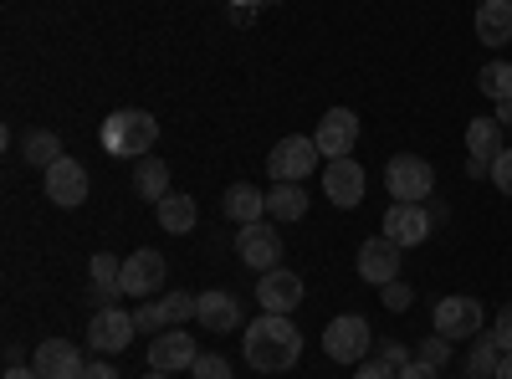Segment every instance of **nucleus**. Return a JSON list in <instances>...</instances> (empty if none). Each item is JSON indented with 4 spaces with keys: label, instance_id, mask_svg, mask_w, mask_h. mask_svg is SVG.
Wrapping results in <instances>:
<instances>
[{
    "label": "nucleus",
    "instance_id": "c756f323",
    "mask_svg": "<svg viewBox=\"0 0 512 379\" xmlns=\"http://www.w3.org/2000/svg\"><path fill=\"white\" fill-rule=\"evenodd\" d=\"M415 359H420V364H431V369H446V364H451V339L431 333V339H425V344L415 349Z\"/></svg>",
    "mask_w": 512,
    "mask_h": 379
},
{
    "label": "nucleus",
    "instance_id": "6ab92c4d",
    "mask_svg": "<svg viewBox=\"0 0 512 379\" xmlns=\"http://www.w3.org/2000/svg\"><path fill=\"white\" fill-rule=\"evenodd\" d=\"M195 323H200L205 333H231V328L241 323V303L231 298V292L210 287V292H200V298H195Z\"/></svg>",
    "mask_w": 512,
    "mask_h": 379
},
{
    "label": "nucleus",
    "instance_id": "f704fd0d",
    "mask_svg": "<svg viewBox=\"0 0 512 379\" xmlns=\"http://www.w3.org/2000/svg\"><path fill=\"white\" fill-rule=\"evenodd\" d=\"M400 369H390L384 359H364V364H354V379H395Z\"/></svg>",
    "mask_w": 512,
    "mask_h": 379
},
{
    "label": "nucleus",
    "instance_id": "4be33fe9",
    "mask_svg": "<svg viewBox=\"0 0 512 379\" xmlns=\"http://www.w3.org/2000/svg\"><path fill=\"white\" fill-rule=\"evenodd\" d=\"M221 205H226V216H231L236 226L267 221V190H256V185H231Z\"/></svg>",
    "mask_w": 512,
    "mask_h": 379
},
{
    "label": "nucleus",
    "instance_id": "f03ea898",
    "mask_svg": "<svg viewBox=\"0 0 512 379\" xmlns=\"http://www.w3.org/2000/svg\"><path fill=\"white\" fill-rule=\"evenodd\" d=\"M154 144H159V118L144 108H118L103 123V149L113 159H149Z\"/></svg>",
    "mask_w": 512,
    "mask_h": 379
},
{
    "label": "nucleus",
    "instance_id": "6e6552de",
    "mask_svg": "<svg viewBox=\"0 0 512 379\" xmlns=\"http://www.w3.org/2000/svg\"><path fill=\"white\" fill-rule=\"evenodd\" d=\"M164 277H169V262L159 257L154 246H144V251H134V257H123L118 292L123 298H154V292L164 287Z\"/></svg>",
    "mask_w": 512,
    "mask_h": 379
},
{
    "label": "nucleus",
    "instance_id": "1a4fd4ad",
    "mask_svg": "<svg viewBox=\"0 0 512 379\" xmlns=\"http://www.w3.org/2000/svg\"><path fill=\"white\" fill-rule=\"evenodd\" d=\"M323 159H349V149H359V113L354 108H328L318 118V134H313Z\"/></svg>",
    "mask_w": 512,
    "mask_h": 379
},
{
    "label": "nucleus",
    "instance_id": "a878e982",
    "mask_svg": "<svg viewBox=\"0 0 512 379\" xmlns=\"http://www.w3.org/2000/svg\"><path fill=\"white\" fill-rule=\"evenodd\" d=\"M21 159L31 164V170H52V164L62 159V139L52 129H36V134L21 139Z\"/></svg>",
    "mask_w": 512,
    "mask_h": 379
},
{
    "label": "nucleus",
    "instance_id": "5701e85b",
    "mask_svg": "<svg viewBox=\"0 0 512 379\" xmlns=\"http://www.w3.org/2000/svg\"><path fill=\"white\" fill-rule=\"evenodd\" d=\"M466 149H472V159L492 164L502 154V123L497 118H472L466 123Z\"/></svg>",
    "mask_w": 512,
    "mask_h": 379
},
{
    "label": "nucleus",
    "instance_id": "423d86ee",
    "mask_svg": "<svg viewBox=\"0 0 512 379\" xmlns=\"http://www.w3.org/2000/svg\"><path fill=\"white\" fill-rule=\"evenodd\" d=\"M134 333H139L134 313H123L118 303H103V308L88 318V349H93V354H123L128 344H134Z\"/></svg>",
    "mask_w": 512,
    "mask_h": 379
},
{
    "label": "nucleus",
    "instance_id": "39448f33",
    "mask_svg": "<svg viewBox=\"0 0 512 379\" xmlns=\"http://www.w3.org/2000/svg\"><path fill=\"white\" fill-rule=\"evenodd\" d=\"M384 185H390V195L405 200V205H425L436 190V170L420 154H400V159H390V170H384Z\"/></svg>",
    "mask_w": 512,
    "mask_h": 379
},
{
    "label": "nucleus",
    "instance_id": "f257e3e1",
    "mask_svg": "<svg viewBox=\"0 0 512 379\" xmlns=\"http://www.w3.org/2000/svg\"><path fill=\"white\" fill-rule=\"evenodd\" d=\"M241 354H246L251 369L282 374V369L297 364V354H303V333H297V323L287 313H262L241 328Z\"/></svg>",
    "mask_w": 512,
    "mask_h": 379
},
{
    "label": "nucleus",
    "instance_id": "ddd939ff",
    "mask_svg": "<svg viewBox=\"0 0 512 379\" xmlns=\"http://www.w3.org/2000/svg\"><path fill=\"white\" fill-rule=\"evenodd\" d=\"M359 277L369 287H390L400 277V246L384 236V231L369 236V241H359Z\"/></svg>",
    "mask_w": 512,
    "mask_h": 379
},
{
    "label": "nucleus",
    "instance_id": "a19ab883",
    "mask_svg": "<svg viewBox=\"0 0 512 379\" xmlns=\"http://www.w3.org/2000/svg\"><path fill=\"white\" fill-rule=\"evenodd\" d=\"M492 379H512V354H502V364H497V374Z\"/></svg>",
    "mask_w": 512,
    "mask_h": 379
},
{
    "label": "nucleus",
    "instance_id": "f8f14e48",
    "mask_svg": "<svg viewBox=\"0 0 512 379\" xmlns=\"http://www.w3.org/2000/svg\"><path fill=\"white\" fill-rule=\"evenodd\" d=\"M436 333L441 339H477L482 333V303L466 298V292H456V298H441L436 303Z\"/></svg>",
    "mask_w": 512,
    "mask_h": 379
},
{
    "label": "nucleus",
    "instance_id": "393cba45",
    "mask_svg": "<svg viewBox=\"0 0 512 379\" xmlns=\"http://www.w3.org/2000/svg\"><path fill=\"white\" fill-rule=\"evenodd\" d=\"M267 216L272 221H303L308 216V190L303 185H272L267 190Z\"/></svg>",
    "mask_w": 512,
    "mask_h": 379
},
{
    "label": "nucleus",
    "instance_id": "20e7f679",
    "mask_svg": "<svg viewBox=\"0 0 512 379\" xmlns=\"http://www.w3.org/2000/svg\"><path fill=\"white\" fill-rule=\"evenodd\" d=\"M374 349V328L359 318V313H338L328 328H323V354L333 364H364Z\"/></svg>",
    "mask_w": 512,
    "mask_h": 379
},
{
    "label": "nucleus",
    "instance_id": "9b49d317",
    "mask_svg": "<svg viewBox=\"0 0 512 379\" xmlns=\"http://www.w3.org/2000/svg\"><path fill=\"white\" fill-rule=\"evenodd\" d=\"M379 231L405 251V246H420L425 236L436 231V216H431L425 205H405V200H395L390 210H384V226H379Z\"/></svg>",
    "mask_w": 512,
    "mask_h": 379
},
{
    "label": "nucleus",
    "instance_id": "c85d7f7f",
    "mask_svg": "<svg viewBox=\"0 0 512 379\" xmlns=\"http://www.w3.org/2000/svg\"><path fill=\"white\" fill-rule=\"evenodd\" d=\"M477 88L492 98V103H507L512 98V62H487L477 72Z\"/></svg>",
    "mask_w": 512,
    "mask_h": 379
},
{
    "label": "nucleus",
    "instance_id": "ea45409f",
    "mask_svg": "<svg viewBox=\"0 0 512 379\" xmlns=\"http://www.w3.org/2000/svg\"><path fill=\"white\" fill-rule=\"evenodd\" d=\"M497 123H502V129H512V98H507V103H497Z\"/></svg>",
    "mask_w": 512,
    "mask_h": 379
},
{
    "label": "nucleus",
    "instance_id": "0eeeda50",
    "mask_svg": "<svg viewBox=\"0 0 512 379\" xmlns=\"http://www.w3.org/2000/svg\"><path fill=\"white\" fill-rule=\"evenodd\" d=\"M236 257H241L251 272H272V267H282V236H277V226H272V221H251V226H241V231H236Z\"/></svg>",
    "mask_w": 512,
    "mask_h": 379
},
{
    "label": "nucleus",
    "instance_id": "72a5a7b5",
    "mask_svg": "<svg viewBox=\"0 0 512 379\" xmlns=\"http://www.w3.org/2000/svg\"><path fill=\"white\" fill-rule=\"evenodd\" d=\"M487 175H492V185H497L502 195H512V149H502V154L492 159V170H487Z\"/></svg>",
    "mask_w": 512,
    "mask_h": 379
},
{
    "label": "nucleus",
    "instance_id": "e433bc0d",
    "mask_svg": "<svg viewBox=\"0 0 512 379\" xmlns=\"http://www.w3.org/2000/svg\"><path fill=\"white\" fill-rule=\"evenodd\" d=\"M379 359L390 364V369H405V364H410V349H400V344H379Z\"/></svg>",
    "mask_w": 512,
    "mask_h": 379
},
{
    "label": "nucleus",
    "instance_id": "bb28decb",
    "mask_svg": "<svg viewBox=\"0 0 512 379\" xmlns=\"http://www.w3.org/2000/svg\"><path fill=\"white\" fill-rule=\"evenodd\" d=\"M497 364H502L497 339H492V333H477L472 354H466V379H492V374H497Z\"/></svg>",
    "mask_w": 512,
    "mask_h": 379
},
{
    "label": "nucleus",
    "instance_id": "4c0bfd02",
    "mask_svg": "<svg viewBox=\"0 0 512 379\" xmlns=\"http://www.w3.org/2000/svg\"><path fill=\"white\" fill-rule=\"evenodd\" d=\"M395 379H441V369H431V364H420V359H410Z\"/></svg>",
    "mask_w": 512,
    "mask_h": 379
},
{
    "label": "nucleus",
    "instance_id": "473e14b6",
    "mask_svg": "<svg viewBox=\"0 0 512 379\" xmlns=\"http://www.w3.org/2000/svg\"><path fill=\"white\" fill-rule=\"evenodd\" d=\"M492 339H497V349H502V354H512V303H507V308H497V318H492Z\"/></svg>",
    "mask_w": 512,
    "mask_h": 379
},
{
    "label": "nucleus",
    "instance_id": "9d476101",
    "mask_svg": "<svg viewBox=\"0 0 512 379\" xmlns=\"http://www.w3.org/2000/svg\"><path fill=\"white\" fill-rule=\"evenodd\" d=\"M41 175H47V200H52V205L77 210L82 200H88V164H82V159L62 154L52 170H41Z\"/></svg>",
    "mask_w": 512,
    "mask_h": 379
},
{
    "label": "nucleus",
    "instance_id": "cd10ccee",
    "mask_svg": "<svg viewBox=\"0 0 512 379\" xmlns=\"http://www.w3.org/2000/svg\"><path fill=\"white\" fill-rule=\"evenodd\" d=\"M88 277H93V292L103 303H113L118 298V277H123V262H113L108 251H98V257L88 262Z\"/></svg>",
    "mask_w": 512,
    "mask_h": 379
},
{
    "label": "nucleus",
    "instance_id": "79ce46f5",
    "mask_svg": "<svg viewBox=\"0 0 512 379\" xmlns=\"http://www.w3.org/2000/svg\"><path fill=\"white\" fill-rule=\"evenodd\" d=\"M144 379H169V374H164V369H149V374H144Z\"/></svg>",
    "mask_w": 512,
    "mask_h": 379
},
{
    "label": "nucleus",
    "instance_id": "b1692460",
    "mask_svg": "<svg viewBox=\"0 0 512 379\" xmlns=\"http://www.w3.org/2000/svg\"><path fill=\"white\" fill-rule=\"evenodd\" d=\"M134 190L149 200V205H159L164 195H169V164L164 159H134Z\"/></svg>",
    "mask_w": 512,
    "mask_h": 379
},
{
    "label": "nucleus",
    "instance_id": "a211bd4d",
    "mask_svg": "<svg viewBox=\"0 0 512 379\" xmlns=\"http://www.w3.org/2000/svg\"><path fill=\"white\" fill-rule=\"evenodd\" d=\"M31 369L41 379H82V369H88V359H82L67 339H47V344H36L31 354Z\"/></svg>",
    "mask_w": 512,
    "mask_h": 379
},
{
    "label": "nucleus",
    "instance_id": "2f4dec72",
    "mask_svg": "<svg viewBox=\"0 0 512 379\" xmlns=\"http://www.w3.org/2000/svg\"><path fill=\"white\" fill-rule=\"evenodd\" d=\"M190 374H195V379H231V364H226L221 354H200V359L190 364Z\"/></svg>",
    "mask_w": 512,
    "mask_h": 379
},
{
    "label": "nucleus",
    "instance_id": "58836bf2",
    "mask_svg": "<svg viewBox=\"0 0 512 379\" xmlns=\"http://www.w3.org/2000/svg\"><path fill=\"white\" fill-rule=\"evenodd\" d=\"M6 379H41V374H36L31 364H11V369H6Z\"/></svg>",
    "mask_w": 512,
    "mask_h": 379
},
{
    "label": "nucleus",
    "instance_id": "dca6fc26",
    "mask_svg": "<svg viewBox=\"0 0 512 379\" xmlns=\"http://www.w3.org/2000/svg\"><path fill=\"white\" fill-rule=\"evenodd\" d=\"M323 195L338 205V210H354L364 200V170H359V159H328V170H323Z\"/></svg>",
    "mask_w": 512,
    "mask_h": 379
},
{
    "label": "nucleus",
    "instance_id": "4468645a",
    "mask_svg": "<svg viewBox=\"0 0 512 379\" xmlns=\"http://www.w3.org/2000/svg\"><path fill=\"white\" fill-rule=\"evenodd\" d=\"M303 298H308V287H303V277H297V272L272 267V272L256 277V303H262V313H292Z\"/></svg>",
    "mask_w": 512,
    "mask_h": 379
},
{
    "label": "nucleus",
    "instance_id": "c9c22d12",
    "mask_svg": "<svg viewBox=\"0 0 512 379\" xmlns=\"http://www.w3.org/2000/svg\"><path fill=\"white\" fill-rule=\"evenodd\" d=\"M82 379H118V364H113V359H88Z\"/></svg>",
    "mask_w": 512,
    "mask_h": 379
},
{
    "label": "nucleus",
    "instance_id": "7ed1b4c3",
    "mask_svg": "<svg viewBox=\"0 0 512 379\" xmlns=\"http://www.w3.org/2000/svg\"><path fill=\"white\" fill-rule=\"evenodd\" d=\"M318 144H313V134H287V139H277V149L267 154V175H272V185H303L313 170H318Z\"/></svg>",
    "mask_w": 512,
    "mask_h": 379
},
{
    "label": "nucleus",
    "instance_id": "412c9836",
    "mask_svg": "<svg viewBox=\"0 0 512 379\" xmlns=\"http://www.w3.org/2000/svg\"><path fill=\"white\" fill-rule=\"evenodd\" d=\"M477 36H482V47H507L512 41V0L477 6Z\"/></svg>",
    "mask_w": 512,
    "mask_h": 379
},
{
    "label": "nucleus",
    "instance_id": "aec40b11",
    "mask_svg": "<svg viewBox=\"0 0 512 379\" xmlns=\"http://www.w3.org/2000/svg\"><path fill=\"white\" fill-rule=\"evenodd\" d=\"M154 216H159V226H164L169 236H190V231H195V221H200V205H195V195L169 190V195L154 205Z\"/></svg>",
    "mask_w": 512,
    "mask_h": 379
},
{
    "label": "nucleus",
    "instance_id": "2eb2a0df",
    "mask_svg": "<svg viewBox=\"0 0 512 379\" xmlns=\"http://www.w3.org/2000/svg\"><path fill=\"white\" fill-rule=\"evenodd\" d=\"M185 318H195V298L190 292H164V298H154V303H144L139 313H134V323H139V333H164V328H180Z\"/></svg>",
    "mask_w": 512,
    "mask_h": 379
},
{
    "label": "nucleus",
    "instance_id": "37998d69",
    "mask_svg": "<svg viewBox=\"0 0 512 379\" xmlns=\"http://www.w3.org/2000/svg\"><path fill=\"white\" fill-rule=\"evenodd\" d=\"M477 6H487V0H477Z\"/></svg>",
    "mask_w": 512,
    "mask_h": 379
},
{
    "label": "nucleus",
    "instance_id": "f3484780",
    "mask_svg": "<svg viewBox=\"0 0 512 379\" xmlns=\"http://www.w3.org/2000/svg\"><path fill=\"white\" fill-rule=\"evenodd\" d=\"M200 359V349H195V339L185 328H164V333H154V344H149V369H164V374H180V369H190Z\"/></svg>",
    "mask_w": 512,
    "mask_h": 379
},
{
    "label": "nucleus",
    "instance_id": "7c9ffc66",
    "mask_svg": "<svg viewBox=\"0 0 512 379\" xmlns=\"http://www.w3.org/2000/svg\"><path fill=\"white\" fill-rule=\"evenodd\" d=\"M379 298H384V308H390V313H405V308L415 303V287H405V282L395 277L390 287H379Z\"/></svg>",
    "mask_w": 512,
    "mask_h": 379
}]
</instances>
